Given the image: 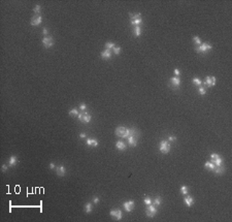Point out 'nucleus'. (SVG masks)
I'll list each match as a JSON object with an SVG mask.
<instances>
[{"instance_id":"nucleus-1","label":"nucleus","mask_w":232,"mask_h":222,"mask_svg":"<svg viewBox=\"0 0 232 222\" xmlns=\"http://www.w3.org/2000/svg\"><path fill=\"white\" fill-rule=\"evenodd\" d=\"M116 135L119 138H127L129 135V128L124 127V126H119L116 128Z\"/></svg>"},{"instance_id":"nucleus-2","label":"nucleus","mask_w":232,"mask_h":222,"mask_svg":"<svg viewBox=\"0 0 232 222\" xmlns=\"http://www.w3.org/2000/svg\"><path fill=\"white\" fill-rule=\"evenodd\" d=\"M77 118H78V120H80L82 123H85V124L90 123L91 120H92L91 115H90V114H88L87 112H81L77 115Z\"/></svg>"},{"instance_id":"nucleus-3","label":"nucleus","mask_w":232,"mask_h":222,"mask_svg":"<svg viewBox=\"0 0 232 222\" xmlns=\"http://www.w3.org/2000/svg\"><path fill=\"white\" fill-rule=\"evenodd\" d=\"M159 150L160 152H162L163 154H168L169 151H170V144L168 141H161L160 142V146H159Z\"/></svg>"},{"instance_id":"nucleus-4","label":"nucleus","mask_w":232,"mask_h":222,"mask_svg":"<svg viewBox=\"0 0 232 222\" xmlns=\"http://www.w3.org/2000/svg\"><path fill=\"white\" fill-rule=\"evenodd\" d=\"M130 18H131V25H133V26H140L142 24V19H141L140 13H136V15L130 13Z\"/></svg>"},{"instance_id":"nucleus-5","label":"nucleus","mask_w":232,"mask_h":222,"mask_svg":"<svg viewBox=\"0 0 232 222\" xmlns=\"http://www.w3.org/2000/svg\"><path fill=\"white\" fill-rule=\"evenodd\" d=\"M211 48H213V45H211V44H208V42H203V44H201L200 45H198V47L196 48V52L205 54L207 51L211 50Z\"/></svg>"},{"instance_id":"nucleus-6","label":"nucleus","mask_w":232,"mask_h":222,"mask_svg":"<svg viewBox=\"0 0 232 222\" xmlns=\"http://www.w3.org/2000/svg\"><path fill=\"white\" fill-rule=\"evenodd\" d=\"M157 212H158V211H157V208H156V206H155V204H149V206H146V216H148V217H150V218L154 217V216L157 214Z\"/></svg>"},{"instance_id":"nucleus-7","label":"nucleus","mask_w":232,"mask_h":222,"mask_svg":"<svg viewBox=\"0 0 232 222\" xmlns=\"http://www.w3.org/2000/svg\"><path fill=\"white\" fill-rule=\"evenodd\" d=\"M42 44L44 45V48L49 49V48H52L54 45V39L52 36H44L42 38Z\"/></svg>"},{"instance_id":"nucleus-8","label":"nucleus","mask_w":232,"mask_h":222,"mask_svg":"<svg viewBox=\"0 0 232 222\" xmlns=\"http://www.w3.org/2000/svg\"><path fill=\"white\" fill-rule=\"evenodd\" d=\"M217 83V79L215 76H206L205 78V81H204V85L206 87L211 88V87H214L215 85Z\"/></svg>"},{"instance_id":"nucleus-9","label":"nucleus","mask_w":232,"mask_h":222,"mask_svg":"<svg viewBox=\"0 0 232 222\" xmlns=\"http://www.w3.org/2000/svg\"><path fill=\"white\" fill-rule=\"evenodd\" d=\"M123 207H124V209H125L126 212H131L132 210L134 209L135 204H134L133 200H128V201H125V203H124Z\"/></svg>"},{"instance_id":"nucleus-10","label":"nucleus","mask_w":232,"mask_h":222,"mask_svg":"<svg viewBox=\"0 0 232 222\" xmlns=\"http://www.w3.org/2000/svg\"><path fill=\"white\" fill-rule=\"evenodd\" d=\"M41 22H42V17L39 16V15H36L31 19L30 24L32 25V26H38V25L41 24Z\"/></svg>"},{"instance_id":"nucleus-11","label":"nucleus","mask_w":232,"mask_h":222,"mask_svg":"<svg viewBox=\"0 0 232 222\" xmlns=\"http://www.w3.org/2000/svg\"><path fill=\"white\" fill-rule=\"evenodd\" d=\"M109 214L112 217H115L117 220H121V219H122V211H121V210H115L114 209V210L110 211Z\"/></svg>"},{"instance_id":"nucleus-12","label":"nucleus","mask_w":232,"mask_h":222,"mask_svg":"<svg viewBox=\"0 0 232 222\" xmlns=\"http://www.w3.org/2000/svg\"><path fill=\"white\" fill-rule=\"evenodd\" d=\"M56 173H57V175L59 177H63V176H65V173H66V167L64 165H60V166L56 167Z\"/></svg>"},{"instance_id":"nucleus-13","label":"nucleus","mask_w":232,"mask_h":222,"mask_svg":"<svg viewBox=\"0 0 232 222\" xmlns=\"http://www.w3.org/2000/svg\"><path fill=\"white\" fill-rule=\"evenodd\" d=\"M184 203L186 204L187 207H192L194 204V198L190 195H187L185 198H184Z\"/></svg>"},{"instance_id":"nucleus-14","label":"nucleus","mask_w":232,"mask_h":222,"mask_svg":"<svg viewBox=\"0 0 232 222\" xmlns=\"http://www.w3.org/2000/svg\"><path fill=\"white\" fill-rule=\"evenodd\" d=\"M225 166H223V164L222 165H219V166H215V169H214V172H215V173L216 175H223V173H225Z\"/></svg>"},{"instance_id":"nucleus-15","label":"nucleus","mask_w":232,"mask_h":222,"mask_svg":"<svg viewBox=\"0 0 232 222\" xmlns=\"http://www.w3.org/2000/svg\"><path fill=\"white\" fill-rule=\"evenodd\" d=\"M170 85L171 86H175V87H179L180 85V79L179 76H173V78L170 79Z\"/></svg>"},{"instance_id":"nucleus-16","label":"nucleus","mask_w":232,"mask_h":222,"mask_svg":"<svg viewBox=\"0 0 232 222\" xmlns=\"http://www.w3.org/2000/svg\"><path fill=\"white\" fill-rule=\"evenodd\" d=\"M116 148H117L119 151H124V150H126L127 146L125 145V143H124V142L119 141V142H117V143H116Z\"/></svg>"},{"instance_id":"nucleus-17","label":"nucleus","mask_w":232,"mask_h":222,"mask_svg":"<svg viewBox=\"0 0 232 222\" xmlns=\"http://www.w3.org/2000/svg\"><path fill=\"white\" fill-rule=\"evenodd\" d=\"M101 57H102L103 59H110L112 58V52H110V50H104L103 52H101Z\"/></svg>"},{"instance_id":"nucleus-18","label":"nucleus","mask_w":232,"mask_h":222,"mask_svg":"<svg viewBox=\"0 0 232 222\" xmlns=\"http://www.w3.org/2000/svg\"><path fill=\"white\" fill-rule=\"evenodd\" d=\"M18 164V158H17V156H12V157L9 158V160H8V165L9 166H15Z\"/></svg>"},{"instance_id":"nucleus-19","label":"nucleus","mask_w":232,"mask_h":222,"mask_svg":"<svg viewBox=\"0 0 232 222\" xmlns=\"http://www.w3.org/2000/svg\"><path fill=\"white\" fill-rule=\"evenodd\" d=\"M211 161L213 162V163H214L216 166H219V165H222V164H223V159H222V157H221L220 155L218 156V157L215 158L214 160H211Z\"/></svg>"},{"instance_id":"nucleus-20","label":"nucleus","mask_w":232,"mask_h":222,"mask_svg":"<svg viewBox=\"0 0 232 222\" xmlns=\"http://www.w3.org/2000/svg\"><path fill=\"white\" fill-rule=\"evenodd\" d=\"M215 166H216V165H215L211 161H206L205 164H204V167H205V169H207L208 170H214Z\"/></svg>"},{"instance_id":"nucleus-21","label":"nucleus","mask_w":232,"mask_h":222,"mask_svg":"<svg viewBox=\"0 0 232 222\" xmlns=\"http://www.w3.org/2000/svg\"><path fill=\"white\" fill-rule=\"evenodd\" d=\"M141 28H140V26H134V29H133V33H134V35L135 36H139L140 34H141Z\"/></svg>"},{"instance_id":"nucleus-22","label":"nucleus","mask_w":232,"mask_h":222,"mask_svg":"<svg viewBox=\"0 0 232 222\" xmlns=\"http://www.w3.org/2000/svg\"><path fill=\"white\" fill-rule=\"evenodd\" d=\"M92 209H93V206H92V204L91 203H87L86 204V206H85V211H86V213H91L92 212Z\"/></svg>"},{"instance_id":"nucleus-23","label":"nucleus","mask_w":232,"mask_h":222,"mask_svg":"<svg viewBox=\"0 0 232 222\" xmlns=\"http://www.w3.org/2000/svg\"><path fill=\"white\" fill-rule=\"evenodd\" d=\"M193 84L196 85V86H198V87H200L202 85V82L200 81V80L198 79L197 76H195V78H193Z\"/></svg>"},{"instance_id":"nucleus-24","label":"nucleus","mask_w":232,"mask_h":222,"mask_svg":"<svg viewBox=\"0 0 232 222\" xmlns=\"http://www.w3.org/2000/svg\"><path fill=\"white\" fill-rule=\"evenodd\" d=\"M115 47H116V44H114V42H112V41L106 42V44H105V48H106V50H112V49H114Z\"/></svg>"},{"instance_id":"nucleus-25","label":"nucleus","mask_w":232,"mask_h":222,"mask_svg":"<svg viewBox=\"0 0 232 222\" xmlns=\"http://www.w3.org/2000/svg\"><path fill=\"white\" fill-rule=\"evenodd\" d=\"M180 192H182V194H183V195H187V194H188L189 190H188V188H187V186L183 185V186L180 187Z\"/></svg>"},{"instance_id":"nucleus-26","label":"nucleus","mask_w":232,"mask_h":222,"mask_svg":"<svg viewBox=\"0 0 232 222\" xmlns=\"http://www.w3.org/2000/svg\"><path fill=\"white\" fill-rule=\"evenodd\" d=\"M153 204H155V206H160L161 204V197L160 196H157V197L153 200Z\"/></svg>"},{"instance_id":"nucleus-27","label":"nucleus","mask_w":232,"mask_h":222,"mask_svg":"<svg viewBox=\"0 0 232 222\" xmlns=\"http://www.w3.org/2000/svg\"><path fill=\"white\" fill-rule=\"evenodd\" d=\"M40 10H41V6H40V5H39V4H37V5H36V6H35L34 8H33V11H34V13H35V15H38V13H40Z\"/></svg>"},{"instance_id":"nucleus-28","label":"nucleus","mask_w":232,"mask_h":222,"mask_svg":"<svg viewBox=\"0 0 232 222\" xmlns=\"http://www.w3.org/2000/svg\"><path fill=\"white\" fill-rule=\"evenodd\" d=\"M198 93H199L200 95H204L205 93H206V89L204 87H201L200 86L199 88H198Z\"/></svg>"},{"instance_id":"nucleus-29","label":"nucleus","mask_w":232,"mask_h":222,"mask_svg":"<svg viewBox=\"0 0 232 222\" xmlns=\"http://www.w3.org/2000/svg\"><path fill=\"white\" fill-rule=\"evenodd\" d=\"M193 41H194V42H195V44H196L197 45H200V44H202L201 40H200V38L198 37V36H196V35L193 36Z\"/></svg>"},{"instance_id":"nucleus-30","label":"nucleus","mask_w":232,"mask_h":222,"mask_svg":"<svg viewBox=\"0 0 232 222\" xmlns=\"http://www.w3.org/2000/svg\"><path fill=\"white\" fill-rule=\"evenodd\" d=\"M78 114H80V113L77 112V110H76V109H71L69 111V115L70 116H77Z\"/></svg>"},{"instance_id":"nucleus-31","label":"nucleus","mask_w":232,"mask_h":222,"mask_svg":"<svg viewBox=\"0 0 232 222\" xmlns=\"http://www.w3.org/2000/svg\"><path fill=\"white\" fill-rule=\"evenodd\" d=\"M143 203H145L146 206H149V204H153V200H152V198H151V197H146L145 200H143Z\"/></svg>"},{"instance_id":"nucleus-32","label":"nucleus","mask_w":232,"mask_h":222,"mask_svg":"<svg viewBox=\"0 0 232 222\" xmlns=\"http://www.w3.org/2000/svg\"><path fill=\"white\" fill-rule=\"evenodd\" d=\"M114 52H115L116 55H120V53H121V48H120V47H115V48H114Z\"/></svg>"},{"instance_id":"nucleus-33","label":"nucleus","mask_w":232,"mask_h":222,"mask_svg":"<svg viewBox=\"0 0 232 222\" xmlns=\"http://www.w3.org/2000/svg\"><path fill=\"white\" fill-rule=\"evenodd\" d=\"M80 110L82 111V112H86V110H87L86 103H81L80 104Z\"/></svg>"},{"instance_id":"nucleus-34","label":"nucleus","mask_w":232,"mask_h":222,"mask_svg":"<svg viewBox=\"0 0 232 222\" xmlns=\"http://www.w3.org/2000/svg\"><path fill=\"white\" fill-rule=\"evenodd\" d=\"M175 141H176V136H174V135L168 136V142H175Z\"/></svg>"},{"instance_id":"nucleus-35","label":"nucleus","mask_w":232,"mask_h":222,"mask_svg":"<svg viewBox=\"0 0 232 222\" xmlns=\"http://www.w3.org/2000/svg\"><path fill=\"white\" fill-rule=\"evenodd\" d=\"M97 146H98V141L92 138V147H97Z\"/></svg>"},{"instance_id":"nucleus-36","label":"nucleus","mask_w":232,"mask_h":222,"mask_svg":"<svg viewBox=\"0 0 232 222\" xmlns=\"http://www.w3.org/2000/svg\"><path fill=\"white\" fill-rule=\"evenodd\" d=\"M8 166H9V165H7V164H3V165H2V172H3V173L6 172L7 169H8Z\"/></svg>"},{"instance_id":"nucleus-37","label":"nucleus","mask_w":232,"mask_h":222,"mask_svg":"<svg viewBox=\"0 0 232 222\" xmlns=\"http://www.w3.org/2000/svg\"><path fill=\"white\" fill-rule=\"evenodd\" d=\"M86 143H87V145H88L89 147H92V138H87V142H86Z\"/></svg>"},{"instance_id":"nucleus-38","label":"nucleus","mask_w":232,"mask_h":222,"mask_svg":"<svg viewBox=\"0 0 232 222\" xmlns=\"http://www.w3.org/2000/svg\"><path fill=\"white\" fill-rule=\"evenodd\" d=\"M42 33H43V35H44V36H47V34H49V31H47V28H43V29H42Z\"/></svg>"},{"instance_id":"nucleus-39","label":"nucleus","mask_w":232,"mask_h":222,"mask_svg":"<svg viewBox=\"0 0 232 222\" xmlns=\"http://www.w3.org/2000/svg\"><path fill=\"white\" fill-rule=\"evenodd\" d=\"M218 156H219V154H217V153H213V154L211 155V160H214V159L216 158V157H218Z\"/></svg>"},{"instance_id":"nucleus-40","label":"nucleus","mask_w":232,"mask_h":222,"mask_svg":"<svg viewBox=\"0 0 232 222\" xmlns=\"http://www.w3.org/2000/svg\"><path fill=\"white\" fill-rule=\"evenodd\" d=\"M174 75H176V76H179V75H180V69H177V68H175V69H174Z\"/></svg>"},{"instance_id":"nucleus-41","label":"nucleus","mask_w":232,"mask_h":222,"mask_svg":"<svg viewBox=\"0 0 232 222\" xmlns=\"http://www.w3.org/2000/svg\"><path fill=\"white\" fill-rule=\"evenodd\" d=\"M49 167H50L51 169H56V166H55V164H54V163H50L49 164Z\"/></svg>"},{"instance_id":"nucleus-42","label":"nucleus","mask_w":232,"mask_h":222,"mask_svg":"<svg viewBox=\"0 0 232 222\" xmlns=\"http://www.w3.org/2000/svg\"><path fill=\"white\" fill-rule=\"evenodd\" d=\"M99 200H99V197H94V200H93V203L96 204L99 203Z\"/></svg>"},{"instance_id":"nucleus-43","label":"nucleus","mask_w":232,"mask_h":222,"mask_svg":"<svg viewBox=\"0 0 232 222\" xmlns=\"http://www.w3.org/2000/svg\"><path fill=\"white\" fill-rule=\"evenodd\" d=\"M86 136H87V135H86V133H84V132H82L81 134H80V138H85Z\"/></svg>"}]
</instances>
